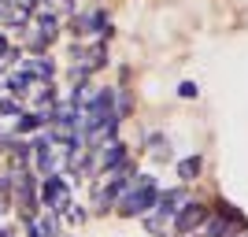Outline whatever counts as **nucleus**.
<instances>
[{
  "label": "nucleus",
  "instance_id": "f257e3e1",
  "mask_svg": "<svg viewBox=\"0 0 248 237\" xmlns=\"http://www.w3.org/2000/svg\"><path fill=\"white\" fill-rule=\"evenodd\" d=\"M155 196H159V189H155L152 178H137L134 186L123 193V200H119V215L123 219H141L148 215L155 207Z\"/></svg>",
  "mask_w": 248,
  "mask_h": 237
},
{
  "label": "nucleus",
  "instance_id": "f03ea898",
  "mask_svg": "<svg viewBox=\"0 0 248 237\" xmlns=\"http://www.w3.org/2000/svg\"><path fill=\"white\" fill-rule=\"evenodd\" d=\"M41 200L45 207H48V215H67L71 211V182L63 174H48L45 178V186H41Z\"/></svg>",
  "mask_w": 248,
  "mask_h": 237
},
{
  "label": "nucleus",
  "instance_id": "7ed1b4c3",
  "mask_svg": "<svg viewBox=\"0 0 248 237\" xmlns=\"http://www.w3.org/2000/svg\"><path fill=\"white\" fill-rule=\"evenodd\" d=\"M204 219H207V207L204 204H182V211L174 215V234L178 237L193 234V230L204 226Z\"/></svg>",
  "mask_w": 248,
  "mask_h": 237
},
{
  "label": "nucleus",
  "instance_id": "20e7f679",
  "mask_svg": "<svg viewBox=\"0 0 248 237\" xmlns=\"http://www.w3.org/2000/svg\"><path fill=\"white\" fill-rule=\"evenodd\" d=\"M123 163H126V144H123V141L104 144V152L96 156V167H100L104 174H108V171H115V167H123Z\"/></svg>",
  "mask_w": 248,
  "mask_h": 237
},
{
  "label": "nucleus",
  "instance_id": "39448f33",
  "mask_svg": "<svg viewBox=\"0 0 248 237\" xmlns=\"http://www.w3.org/2000/svg\"><path fill=\"white\" fill-rule=\"evenodd\" d=\"M33 85H37V78H33V74L26 71V67H19V71H15V74L8 78V82H4V89H8L11 96H26V93L33 89Z\"/></svg>",
  "mask_w": 248,
  "mask_h": 237
},
{
  "label": "nucleus",
  "instance_id": "423d86ee",
  "mask_svg": "<svg viewBox=\"0 0 248 237\" xmlns=\"http://www.w3.org/2000/svg\"><path fill=\"white\" fill-rule=\"evenodd\" d=\"M22 67L37 78V82H52L56 78V63L48 60V56H33V60H22Z\"/></svg>",
  "mask_w": 248,
  "mask_h": 237
},
{
  "label": "nucleus",
  "instance_id": "0eeeda50",
  "mask_svg": "<svg viewBox=\"0 0 248 237\" xmlns=\"http://www.w3.org/2000/svg\"><path fill=\"white\" fill-rule=\"evenodd\" d=\"M186 204V193L182 189H163V193L155 196V211H167V215H178Z\"/></svg>",
  "mask_w": 248,
  "mask_h": 237
},
{
  "label": "nucleus",
  "instance_id": "6e6552de",
  "mask_svg": "<svg viewBox=\"0 0 248 237\" xmlns=\"http://www.w3.org/2000/svg\"><path fill=\"white\" fill-rule=\"evenodd\" d=\"M200 167H204V156H186V159H178V178L182 182H193L200 174Z\"/></svg>",
  "mask_w": 248,
  "mask_h": 237
},
{
  "label": "nucleus",
  "instance_id": "1a4fd4ad",
  "mask_svg": "<svg viewBox=\"0 0 248 237\" xmlns=\"http://www.w3.org/2000/svg\"><path fill=\"white\" fill-rule=\"evenodd\" d=\"M41 126H45V115H37V111H22L15 130H19V134H37Z\"/></svg>",
  "mask_w": 248,
  "mask_h": 237
},
{
  "label": "nucleus",
  "instance_id": "9d476101",
  "mask_svg": "<svg viewBox=\"0 0 248 237\" xmlns=\"http://www.w3.org/2000/svg\"><path fill=\"white\" fill-rule=\"evenodd\" d=\"M22 115V104L15 96H0V119H19Z\"/></svg>",
  "mask_w": 248,
  "mask_h": 237
},
{
  "label": "nucleus",
  "instance_id": "9b49d317",
  "mask_svg": "<svg viewBox=\"0 0 248 237\" xmlns=\"http://www.w3.org/2000/svg\"><path fill=\"white\" fill-rule=\"evenodd\" d=\"M52 100H56L52 82H41V85H37V93H33V104H37V108H45V104H52Z\"/></svg>",
  "mask_w": 248,
  "mask_h": 237
},
{
  "label": "nucleus",
  "instance_id": "f8f14e48",
  "mask_svg": "<svg viewBox=\"0 0 248 237\" xmlns=\"http://www.w3.org/2000/svg\"><path fill=\"white\" fill-rule=\"evenodd\" d=\"M67 219H71L74 226H82V222H85V207H82V204H71V211H67Z\"/></svg>",
  "mask_w": 248,
  "mask_h": 237
},
{
  "label": "nucleus",
  "instance_id": "ddd939ff",
  "mask_svg": "<svg viewBox=\"0 0 248 237\" xmlns=\"http://www.w3.org/2000/svg\"><path fill=\"white\" fill-rule=\"evenodd\" d=\"M178 93L186 96V100H193V96H197V85H193V82H182V85H178Z\"/></svg>",
  "mask_w": 248,
  "mask_h": 237
},
{
  "label": "nucleus",
  "instance_id": "4468645a",
  "mask_svg": "<svg viewBox=\"0 0 248 237\" xmlns=\"http://www.w3.org/2000/svg\"><path fill=\"white\" fill-rule=\"evenodd\" d=\"M22 4H26V8L33 11V8H37V4H45V0H22Z\"/></svg>",
  "mask_w": 248,
  "mask_h": 237
},
{
  "label": "nucleus",
  "instance_id": "2eb2a0df",
  "mask_svg": "<svg viewBox=\"0 0 248 237\" xmlns=\"http://www.w3.org/2000/svg\"><path fill=\"white\" fill-rule=\"evenodd\" d=\"M0 237H11V234H8V230H4V226H0Z\"/></svg>",
  "mask_w": 248,
  "mask_h": 237
}]
</instances>
